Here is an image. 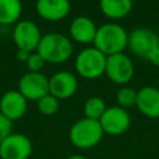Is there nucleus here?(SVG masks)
Returning <instances> with one entry per match:
<instances>
[{"instance_id":"obj_1","label":"nucleus","mask_w":159,"mask_h":159,"mask_svg":"<svg viewBox=\"0 0 159 159\" xmlns=\"http://www.w3.org/2000/svg\"><path fill=\"white\" fill-rule=\"evenodd\" d=\"M128 32L117 22H107L97 27L93 46L106 56L123 52L128 47Z\"/></svg>"},{"instance_id":"obj_2","label":"nucleus","mask_w":159,"mask_h":159,"mask_svg":"<svg viewBox=\"0 0 159 159\" xmlns=\"http://www.w3.org/2000/svg\"><path fill=\"white\" fill-rule=\"evenodd\" d=\"M72 50V42L67 36L58 32H48L42 35L36 52L41 55L45 62L58 65L71 57Z\"/></svg>"},{"instance_id":"obj_3","label":"nucleus","mask_w":159,"mask_h":159,"mask_svg":"<svg viewBox=\"0 0 159 159\" xmlns=\"http://www.w3.org/2000/svg\"><path fill=\"white\" fill-rule=\"evenodd\" d=\"M103 129L99 120L81 118L70 128V140L78 149H89L96 147L103 138Z\"/></svg>"},{"instance_id":"obj_4","label":"nucleus","mask_w":159,"mask_h":159,"mask_svg":"<svg viewBox=\"0 0 159 159\" xmlns=\"http://www.w3.org/2000/svg\"><path fill=\"white\" fill-rule=\"evenodd\" d=\"M107 56L94 46L84 47L75 58L76 72L86 80H96L104 75Z\"/></svg>"},{"instance_id":"obj_5","label":"nucleus","mask_w":159,"mask_h":159,"mask_svg":"<svg viewBox=\"0 0 159 159\" xmlns=\"http://www.w3.org/2000/svg\"><path fill=\"white\" fill-rule=\"evenodd\" d=\"M104 75L113 83L124 86L134 76V65L124 52L107 56Z\"/></svg>"},{"instance_id":"obj_6","label":"nucleus","mask_w":159,"mask_h":159,"mask_svg":"<svg viewBox=\"0 0 159 159\" xmlns=\"http://www.w3.org/2000/svg\"><path fill=\"white\" fill-rule=\"evenodd\" d=\"M159 46L158 35L148 27H137L128 35V48L132 53L144 60Z\"/></svg>"},{"instance_id":"obj_7","label":"nucleus","mask_w":159,"mask_h":159,"mask_svg":"<svg viewBox=\"0 0 159 159\" xmlns=\"http://www.w3.org/2000/svg\"><path fill=\"white\" fill-rule=\"evenodd\" d=\"M42 35L39 26L31 20H20L15 24L12 30V40L17 50L27 52L36 51Z\"/></svg>"},{"instance_id":"obj_8","label":"nucleus","mask_w":159,"mask_h":159,"mask_svg":"<svg viewBox=\"0 0 159 159\" xmlns=\"http://www.w3.org/2000/svg\"><path fill=\"white\" fill-rule=\"evenodd\" d=\"M103 133L109 135H119L125 133L130 127V116L127 109L118 106L107 107L106 112L99 119Z\"/></svg>"},{"instance_id":"obj_9","label":"nucleus","mask_w":159,"mask_h":159,"mask_svg":"<svg viewBox=\"0 0 159 159\" xmlns=\"http://www.w3.org/2000/svg\"><path fill=\"white\" fill-rule=\"evenodd\" d=\"M17 91L27 101H39L48 93V78L41 72H26L19 80Z\"/></svg>"},{"instance_id":"obj_10","label":"nucleus","mask_w":159,"mask_h":159,"mask_svg":"<svg viewBox=\"0 0 159 159\" xmlns=\"http://www.w3.org/2000/svg\"><path fill=\"white\" fill-rule=\"evenodd\" d=\"M31 152V140L25 134L11 133L0 143L1 159H27Z\"/></svg>"},{"instance_id":"obj_11","label":"nucleus","mask_w":159,"mask_h":159,"mask_svg":"<svg viewBox=\"0 0 159 159\" xmlns=\"http://www.w3.org/2000/svg\"><path fill=\"white\" fill-rule=\"evenodd\" d=\"M78 87V81L72 72L58 71L48 78V93L58 101L72 97Z\"/></svg>"},{"instance_id":"obj_12","label":"nucleus","mask_w":159,"mask_h":159,"mask_svg":"<svg viewBox=\"0 0 159 159\" xmlns=\"http://www.w3.org/2000/svg\"><path fill=\"white\" fill-rule=\"evenodd\" d=\"M26 109L27 99L19 91H7L0 98V113L11 122L22 118Z\"/></svg>"},{"instance_id":"obj_13","label":"nucleus","mask_w":159,"mask_h":159,"mask_svg":"<svg viewBox=\"0 0 159 159\" xmlns=\"http://www.w3.org/2000/svg\"><path fill=\"white\" fill-rule=\"evenodd\" d=\"M35 10L41 19L57 22L70 14L71 2L70 0H36Z\"/></svg>"},{"instance_id":"obj_14","label":"nucleus","mask_w":159,"mask_h":159,"mask_svg":"<svg viewBox=\"0 0 159 159\" xmlns=\"http://www.w3.org/2000/svg\"><path fill=\"white\" fill-rule=\"evenodd\" d=\"M97 32V26L94 21L88 16H77L70 24V36L73 41L89 45L93 43Z\"/></svg>"},{"instance_id":"obj_15","label":"nucleus","mask_w":159,"mask_h":159,"mask_svg":"<svg viewBox=\"0 0 159 159\" xmlns=\"http://www.w3.org/2000/svg\"><path fill=\"white\" fill-rule=\"evenodd\" d=\"M135 107L148 118H159V89L153 86L142 87L137 92Z\"/></svg>"},{"instance_id":"obj_16","label":"nucleus","mask_w":159,"mask_h":159,"mask_svg":"<svg viewBox=\"0 0 159 159\" xmlns=\"http://www.w3.org/2000/svg\"><path fill=\"white\" fill-rule=\"evenodd\" d=\"M99 10L112 20H119L130 14L133 0H99Z\"/></svg>"},{"instance_id":"obj_17","label":"nucleus","mask_w":159,"mask_h":159,"mask_svg":"<svg viewBox=\"0 0 159 159\" xmlns=\"http://www.w3.org/2000/svg\"><path fill=\"white\" fill-rule=\"evenodd\" d=\"M21 14V0H0V25H15L20 21Z\"/></svg>"},{"instance_id":"obj_18","label":"nucleus","mask_w":159,"mask_h":159,"mask_svg":"<svg viewBox=\"0 0 159 159\" xmlns=\"http://www.w3.org/2000/svg\"><path fill=\"white\" fill-rule=\"evenodd\" d=\"M107 106L104 101L101 97H89L84 104H83V114L86 118L93 119V120H99L103 113L106 112Z\"/></svg>"},{"instance_id":"obj_19","label":"nucleus","mask_w":159,"mask_h":159,"mask_svg":"<svg viewBox=\"0 0 159 159\" xmlns=\"http://www.w3.org/2000/svg\"><path fill=\"white\" fill-rule=\"evenodd\" d=\"M137 92L138 91H135L134 88L128 87V86L120 87L116 93L117 106L120 108H124V109L134 107L137 103Z\"/></svg>"},{"instance_id":"obj_20","label":"nucleus","mask_w":159,"mask_h":159,"mask_svg":"<svg viewBox=\"0 0 159 159\" xmlns=\"http://www.w3.org/2000/svg\"><path fill=\"white\" fill-rule=\"evenodd\" d=\"M37 109L43 116H53L60 109V101L55 96L47 93L37 101Z\"/></svg>"},{"instance_id":"obj_21","label":"nucleus","mask_w":159,"mask_h":159,"mask_svg":"<svg viewBox=\"0 0 159 159\" xmlns=\"http://www.w3.org/2000/svg\"><path fill=\"white\" fill-rule=\"evenodd\" d=\"M45 63H46L45 60L36 51L31 52L29 58H27V61H26V66L29 68V72H41V70L45 66Z\"/></svg>"},{"instance_id":"obj_22","label":"nucleus","mask_w":159,"mask_h":159,"mask_svg":"<svg viewBox=\"0 0 159 159\" xmlns=\"http://www.w3.org/2000/svg\"><path fill=\"white\" fill-rule=\"evenodd\" d=\"M11 129H12V122L9 120L5 116H2L0 113V143L11 134Z\"/></svg>"},{"instance_id":"obj_23","label":"nucleus","mask_w":159,"mask_h":159,"mask_svg":"<svg viewBox=\"0 0 159 159\" xmlns=\"http://www.w3.org/2000/svg\"><path fill=\"white\" fill-rule=\"evenodd\" d=\"M152 65H154V66H158L159 67V46L148 56V58H147Z\"/></svg>"},{"instance_id":"obj_24","label":"nucleus","mask_w":159,"mask_h":159,"mask_svg":"<svg viewBox=\"0 0 159 159\" xmlns=\"http://www.w3.org/2000/svg\"><path fill=\"white\" fill-rule=\"evenodd\" d=\"M30 53H31V52H27V51H24V50H17V51H16V58H17L20 62L26 63V61H27Z\"/></svg>"},{"instance_id":"obj_25","label":"nucleus","mask_w":159,"mask_h":159,"mask_svg":"<svg viewBox=\"0 0 159 159\" xmlns=\"http://www.w3.org/2000/svg\"><path fill=\"white\" fill-rule=\"evenodd\" d=\"M67 159H87L86 157H83V155H78V154H75V155H71V157H68Z\"/></svg>"}]
</instances>
